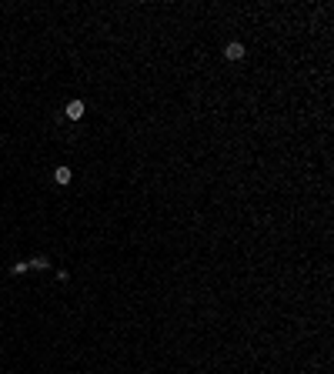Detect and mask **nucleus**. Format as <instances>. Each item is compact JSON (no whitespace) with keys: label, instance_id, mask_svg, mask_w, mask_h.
I'll list each match as a JSON object with an SVG mask.
<instances>
[{"label":"nucleus","instance_id":"obj_2","mask_svg":"<svg viewBox=\"0 0 334 374\" xmlns=\"http://www.w3.org/2000/svg\"><path fill=\"white\" fill-rule=\"evenodd\" d=\"M64 114H67L70 121H81L84 117V100H70L67 107H64Z\"/></svg>","mask_w":334,"mask_h":374},{"label":"nucleus","instance_id":"obj_4","mask_svg":"<svg viewBox=\"0 0 334 374\" xmlns=\"http://www.w3.org/2000/svg\"><path fill=\"white\" fill-rule=\"evenodd\" d=\"M27 264H30V271H47V267H50V261H47V257H41V254H37L34 261H27Z\"/></svg>","mask_w":334,"mask_h":374},{"label":"nucleus","instance_id":"obj_3","mask_svg":"<svg viewBox=\"0 0 334 374\" xmlns=\"http://www.w3.org/2000/svg\"><path fill=\"white\" fill-rule=\"evenodd\" d=\"M70 177H74V174H70V167H57V170H54V180H57V184H70Z\"/></svg>","mask_w":334,"mask_h":374},{"label":"nucleus","instance_id":"obj_1","mask_svg":"<svg viewBox=\"0 0 334 374\" xmlns=\"http://www.w3.org/2000/svg\"><path fill=\"white\" fill-rule=\"evenodd\" d=\"M224 57H227V60H241V57H244V43L231 41L227 47H224Z\"/></svg>","mask_w":334,"mask_h":374},{"label":"nucleus","instance_id":"obj_5","mask_svg":"<svg viewBox=\"0 0 334 374\" xmlns=\"http://www.w3.org/2000/svg\"><path fill=\"white\" fill-rule=\"evenodd\" d=\"M27 271H30V264H27V261H17L14 267H10V274H27Z\"/></svg>","mask_w":334,"mask_h":374}]
</instances>
